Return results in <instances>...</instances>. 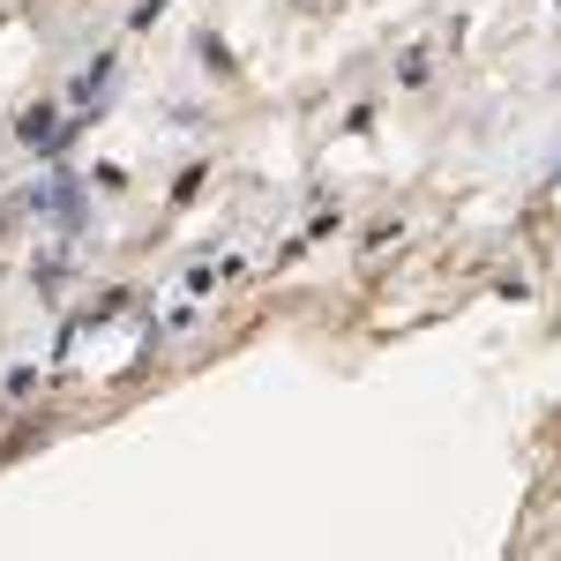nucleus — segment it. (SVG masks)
<instances>
[]
</instances>
